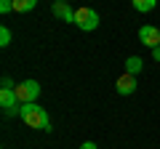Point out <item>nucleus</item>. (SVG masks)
<instances>
[{"label": "nucleus", "mask_w": 160, "mask_h": 149, "mask_svg": "<svg viewBox=\"0 0 160 149\" xmlns=\"http://www.w3.org/2000/svg\"><path fill=\"white\" fill-rule=\"evenodd\" d=\"M19 117L27 128H35V131H51V120H48V112L43 107H38V101L32 104H22L19 109Z\"/></svg>", "instance_id": "obj_1"}, {"label": "nucleus", "mask_w": 160, "mask_h": 149, "mask_svg": "<svg viewBox=\"0 0 160 149\" xmlns=\"http://www.w3.org/2000/svg\"><path fill=\"white\" fill-rule=\"evenodd\" d=\"M13 91H16L19 104H32V101H38V96H40V83L38 80H22Z\"/></svg>", "instance_id": "obj_2"}, {"label": "nucleus", "mask_w": 160, "mask_h": 149, "mask_svg": "<svg viewBox=\"0 0 160 149\" xmlns=\"http://www.w3.org/2000/svg\"><path fill=\"white\" fill-rule=\"evenodd\" d=\"M99 22H102V19H99V13L93 11V8H78V11H75V24H78L83 32H93V29L99 27Z\"/></svg>", "instance_id": "obj_3"}, {"label": "nucleus", "mask_w": 160, "mask_h": 149, "mask_svg": "<svg viewBox=\"0 0 160 149\" xmlns=\"http://www.w3.org/2000/svg\"><path fill=\"white\" fill-rule=\"evenodd\" d=\"M139 40H142L147 48H158L160 46V29L152 27V24H144V27L139 29Z\"/></svg>", "instance_id": "obj_4"}, {"label": "nucleus", "mask_w": 160, "mask_h": 149, "mask_svg": "<svg viewBox=\"0 0 160 149\" xmlns=\"http://www.w3.org/2000/svg\"><path fill=\"white\" fill-rule=\"evenodd\" d=\"M115 91H118L120 96H131V93L136 91V74L123 72V74L118 77V83H115Z\"/></svg>", "instance_id": "obj_5"}, {"label": "nucleus", "mask_w": 160, "mask_h": 149, "mask_svg": "<svg viewBox=\"0 0 160 149\" xmlns=\"http://www.w3.org/2000/svg\"><path fill=\"white\" fill-rule=\"evenodd\" d=\"M51 11H53V16H56V19H62V22H67V24H75V11L69 8V3L56 0V3L51 6Z\"/></svg>", "instance_id": "obj_6"}, {"label": "nucleus", "mask_w": 160, "mask_h": 149, "mask_svg": "<svg viewBox=\"0 0 160 149\" xmlns=\"http://www.w3.org/2000/svg\"><path fill=\"white\" fill-rule=\"evenodd\" d=\"M142 69H144V61H142L139 56H128V59H126V72H128V74H139Z\"/></svg>", "instance_id": "obj_7"}, {"label": "nucleus", "mask_w": 160, "mask_h": 149, "mask_svg": "<svg viewBox=\"0 0 160 149\" xmlns=\"http://www.w3.org/2000/svg\"><path fill=\"white\" fill-rule=\"evenodd\" d=\"M131 6L136 8L139 13H149L155 6H158V0H131Z\"/></svg>", "instance_id": "obj_8"}, {"label": "nucleus", "mask_w": 160, "mask_h": 149, "mask_svg": "<svg viewBox=\"0 0 160 149\" xmlns=\"http://www.w3.org/2000/svg\"><path fill=\"white\" fill-rule=\"evenodd\" d=\"M38 6V0H13V11L16 13H27Z\"/></svg>", "instance_id": "obj_9"}, {"label": "nucleus", "mask_w": 160, "mask_h": 149, "mask_svg": "<svg viewBox=\"0 0 160 149\" xmlns=\"http://www.w3.org/2000/svg\"><path fill=\"white\" fill-rule=\"evenodd\" d=\"M0 46H3V48L11 46V29H8V27H0Z\"/></svg>", "instance_id": "obj_10"}, {"label": "nucleus", "mask_w": 160, "mask_h": 149, "mask_svg": "<svg viewBox=\"0 0 160 149\" xmlns=\"http://www.w3.org/2000/svg\"><path fill=\"white\" fill-rule=\"evenodd\" d=\"M13 11V0H0V13H11Z\"/></svg>", "instance_id": "obj_11"}, {"label": "nucleus", "mask_w": 160, "mask_h": 149, "mask_svg": "<svg viewBox=\"0 0 160 149\" xmlns=\"http://www.w3.org/2000/svg\"><path fill=\"white\" fill-rule=\"evenodd\" d=\"M0 88H16V85H13L11 77H3V85H0Z\"/></svg>", "instance_id": "obj_12"}, {"label": "nucleus", "mask_w": 160, "mask_h": 149, "mask_svg": "<svg viewBox=\"0 0 160 149\" xmlns=\"http://www.w3.org/2000/svg\"><path fill=\"white\" fill-rule=\"evenodd\" d=\"M80 149H96V144H93V141H83V144H80Z\"/></svg>", "instance_id": "obj_13"}, {"label": "nucleus", "mask_w": 160, "mask_h": 149, "mask_svg": "<svg viewBox=\"0 0 160 149\" xmlns=\"http://www.w3.org/2000/svg\"><path fill=\"white\" fill-rule=\"evenodd\" d=\"M152 59H155V61H160V46L152 48Z\"/></svg>", "instance_id": "obj_14"}, {"label": "nucleus", "mask_w": 160, "mask_h": 149, "mask_svg": "<svg viewBox=\"0 0 160 149\" xmlns=\"http://www.w3.org/2000/svg\"><path fill=\"white\" fill-rule=\"evenodd\" d=\"M53 3H56V0H53ZM64 3H67V0H64Z\"/></svg>", "instance_id": "obj_15"}]
</instances>
